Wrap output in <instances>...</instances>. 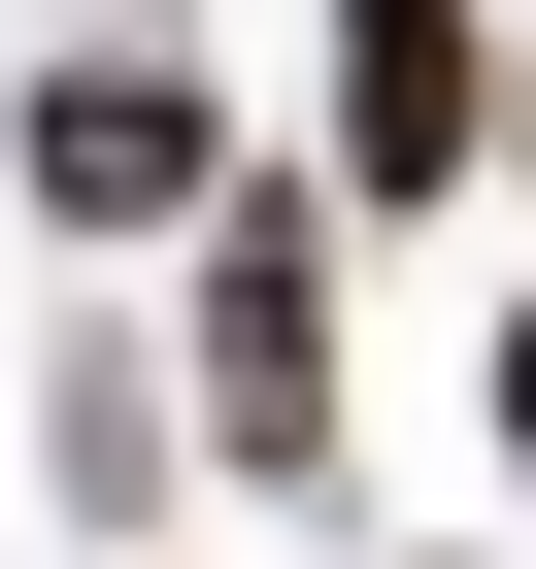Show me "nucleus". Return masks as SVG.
Instances as JSON below:
<instances>
[{"label":"nucleus","instance_id":"20e7f679","mask_svg":"<svg viewBox=\"0 0 536 569\" xmlns=\"http://www.w3.org/2000/svg\"><path fill=\"white\" fill-rule=\"evenodd\" d=\"M503 469H536V302H503Z\"/></svg>","mask_w":536,"mask_h":569},{"label":"nucleus","instance_id":"f257e3e1","mask_svg":"<svg viewBox=\"0 0 536 569\" xmlns=\"http://www.w3.org/2000/svg\"><path fill=\"white\" fill-rule=\"evenodd\" d=\"M201 436L336 469V201H201Z\"/></svg>","mask_w":536,"mask_h":569},{"label":"nucleus","instance_id":"7ed1b4c3","mask_svg":"<svg viewBox=\"0 0 536 569\" xmlns=\"http://www.w3.org/2000/svg\"><path fill=\"white\" fill-rule=\"evenodd\" d=\"M336 168H369V201L503 168V34H469V0H336Z\"/></svg>","mask_w":536,"mask_h":569},{"label":"nucleus","instance_id":"f03ea898","mask_svg":"<svg viewBox=\"0 0 536 569\" xmlns=\"http://www.w3.org/2000/svg\"><path fill=\"white\" fill-rule=\"evenodd\" d=\"M0 168H34V234H101V268L235 201V168H201V68H168V34H68V68H34V134H0Z\"/></svg>","mask_w":536,"mask_h":569}]
</instances>
